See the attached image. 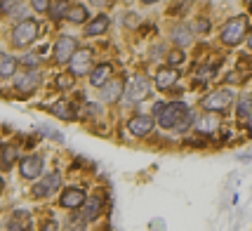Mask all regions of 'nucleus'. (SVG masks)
<instances>
[{
    "label": "nucleus",
    "mask_w": 252,
    "mask_h": 231,
    "mask_svg": "<svg viewBox=\"0 0 252 231\" xmlns=\"http://www.w3.org/2000/svg\"><path fill=\"white\" fill-rule=\"evenodd\" d=\"M59 203H62L64 208L76 210V208H80V205L85 203V194H83L80 189H76V187H68V189H64V194H62V198H59Z\"/></svg>",
    "instance_id": "nucleus-13"
},
{
    "label": "nucleus",
    "mask_w": 252,
    "mask_h": 231,
    "mask_svg": "<svg viewBox=\"0 0 252 231\" xmlns=\"http://www.w3.org/2000/svg\"><path fill=\"white\" fill-rule=\"evenodd\" d=\"M59 184H62V177H59V172H52V175H45L38 184H33V196L35 198H45L50 196L52 191H57L59 189Z\"/></svg>",
    "instance_id": "nucleus-7"
},
{
    "label": "nucleus",
    "mask_w": 252,
    "mask_h": 231,
    "mask_svg": "<svg viewBox=\"0 0 252 231\" xmlns=\"http://www.w3.org/2000/svg\"><path fill=\"white\" fill-rule=\"evenodd\" d=\"M99 212H101V198L99 196H90L88 205H85V212H83V220H94Z\"/></svg>",
    "instance_id": "nucleus-21"
},
{
    "label": "nucleus",
    "mask_w": 252,
    "mask_h": 231,
    "mask_svg": "<svg viewBox=\"0 0 252 231\" xmlns=\"http://www.w3.org/2000/svg\"><path fill=\"white\" fill-rule=\"evenodd\" d=\"M177 80H179V73H177L175 68H163V71L156 76V85L160 90H170Z\"/></svg>",
    "instance_id": "nucleus-16"
},
{
    "label": "nucleus",
    "mask_w": 252,
    "mask_h": 231,
    "mask_svg": "<svg viewBox=\"0 0 252 231\" xmlns=\"http://www.w3.org/2000/svg\"><path fill=\"white\" fill-rule=\"evenodd\" d=\"M38 83H40V73H38V71H31V68L19 73L17 80H14V85H17L19 92H33V90L38 88Z\"/></svg>",
    "instance_id": "nucleus-11"
},
{
    "label": "nucleus",
    "mask_w": 252,
    "mask_h": 231,
    "mask_svg": "<svg viewBox=\"0 0 252 231\" xmlns=\"http://www.w3.org/2000/svg\"><path fill=\"white\" fill-rule=\"evenodd\" d=\"M66 19L71 24H85L88 22V7L85 5H71V10L66 12Z\"/></svg>",
    "instance_id": "nucleus-20"
},
{
    "label": "nucleus",
    "mask_w": 252,
    "mask_h": 231,
    "mask_svg": "<svg viewBox=\"0 0 252 231\" xmlns=\"http://www.w3.org/2000/svg\"><path fill=\"white\" fill-rule=\"evenodd\" d=\"M231 101H233V95H231V90H215V92H210L208 97L203 99V109L205 111H224L231 106Z\"/></svg>",
    "instance_id": "nucleus-4"
},
{
    "label": "nucleus",
    "mask_w": 252,
    "mask_h": 231,
    "mask_svg": "<svg viewBox=\"0 0 252 231\" xmlns=\"http://www.w3.org/2000/svg\"><path fill=\"white\" fill-rule=\"evenodd\" d=\"M35 35H38V22H33V19H24L14 26V31H12V43L17 45V47H26L29 43L35 40Z\"/></svg>",
    "instance_id": "nucleus-2"
},
{
    "label": "nucleus",
    "mask_w": 252,
    "mask_h": 231,
    "mask_svg": "<svg viewBox=\"0 0 252 231\" xmlns=\"http://www.w3.org/2000/svg\"><path fill=\"white\" fill-rule=\"evenodd\" d=\"M52 113H55L57 118H64V121H71L73 116H76V109L68 104V101H57L55 106H52Z\"/></svg>",
    "instance_id": "nucleus-22"
},
{
    "label": "nucleus",
    "mask_w": 252,
    "mask_h": 231,
    "mask_svg": "<svg viewBox=\"0 0 252 231\" xmlns=\"http://www.w3.org/2000/svg\"><path fill=\"white\" fill-rule=\"evenodd\" d=\"M196 128L200 132H215L217 128H220V118L217 116H212V113H205V116H200V118H196Z\"/></svg>",
    "instance_id": "nucleus-19"
},
{
    "label": "nucleus",
    "mask_w": 252,
    "mask_h": 231,
    "mask_svg": "<svg viewBox=\"0 0 252 231\" xmlns=\"http://www.w3.org/2000/svg\"><path fill=\"white\" fill-rule=\"evenodd\" d=\"M187 116H189V106L182 104V101H170V104H158V106H156L158 125H160V128H167V130H175Z\"/></svg>",
    "instance_id": "nucleus-1"
},
{
    "label": "nucleus",
    "mask_w": 252,
    "mask_h": 231,
    "mask_svg": "<svg viewBox=\"0 0 252 231\" xmlns=\"http://www.w3.org/2000/svg\"><path fill=\"white\" fill-rule=\"evenodd\" d=\"M31 224H33L31 215H29L26 210H17L10 220H7V229L10 231H31Z\"/></svg>",
    "instance_id": "nucleus-14"
},
{
    "label": "nucleus",
    "mask_w": 252,
    "mask_h": 231,
    "mask_svg": "<svg viewBox=\"0 0 252 231\" xmlns=\"http://www.w3.org/2000/svg\"><path fill=\"white\" fill-rule=\"evenodd\" d=\"M92 2H94V5H101V2H104V0H92Z\"/></svg>",
    "instance_id": "nucleus-35"
},
{
    "label": "nucleus",
    "mask_w": 252,
    "mask_h": 231,
    "mask_svg": "<svg viewBox=\"0 0 252 231\" xmlns=\"http://www.w3.org/2000/svg\"><path fill=\"white\" fill-rule=\"evenodd\" d=\"M71 85H73V76L71 73H64V76L57 78V88L59 90H68Z\"/></svg>",
    "instance_id": "nucleus-28"
},
{
    "label": "nucleus",
    "mask_w": 252,
    "mask_h": 231,
    "mask_svg": "<svg viewBox=\"0 0 252 231\" xmlns=\"http://www.w3.org/2000/svg\"><path fill=\"white\" fill-rule=\"evenodd\" d=\"M17 0H2V5H0V10L5 12V14H14V10H17Z\"/></svg>",
    "instance_id": "nucleus-29"
},
{
    "label": "nucleus",
    "mask_w": 252,
    "mask_h": 231,
    "mask_svg": "<svg viewBox=\"0 0 252 231\" xmlns=\"http://www.w3.org/2000/svg\"><path fill=\"white\" fill-rule=\"evenodd\" d=\"M125 95V83L121 78H111L106 85H101V99L104 101H118Z\"/></svg>",
    "instance_id": "nucleus-10"
},
{
    "label": "nucleus",
    "mask_w": 252,
    "mask_h": 231,
    "mask_svg": "<svg viewBox=\"0 0 252 231\" xmlns=\"http://www.w3.org/2000/svg\"><path fill=\"white\" fill-rule=\"evenodd\" d=\"M248 43H250V47H252V33H250V38H248Z\"/></svg>",
    "instance_id": "nucleus-37"
},
{
    "label": "nucleus",
    "mask_w": 252,
    "mask_h": 231,
    "mask_svg": "<svg viewBox=\"0 0 252 231\" xmlns=\"http://www.w3.org/2000/svg\"><path fill=\"white\" fill-rule=\"evenodd\" d=\"M31 5H33V10L47 12V5H50V0H31Z\"/></svg>",
    "instance_id": "nucleus-30"
},
{
    "label": "nucleus",
    "mask_w": 252,
    "mask_h": 231,
    "mask_svg": "<svg viewBox=\"0 0 252 231\" xmlns=\"http://www.w3.org/2000/svg\"><path fill=\"white\" fill-rule=\"evenodd\" d=\"M149 90H151L149 78L134 76L130 83H127V88H125V97H127V101H142V99H146Z\"/></svg>",
    "instance_id": "nucleus-5"
},
{
    "label": "nucleus",
    "mask_w": 252,
    "mask_h": 231,
    "mask_svg": "<svg viewBox=\"0 0 252 231\" xmlns=\"http://www.w3.org/2000/svg\"><path fill=\"white\" fill-rule=\"evenodd\" d=\"M172 40L177 45H189L191 43V31H189L187 26H177L175 31H172Z\"/></svg>",
    "instance_id": "nucleus-25"
},
{
    "label": "nucleus",
    "mask_w": 252,
    "mask_h": 231,
    "mask_svg": "<svg viewBox=\"0 0 252 231\" xmlns=\"http://www.w3.org/2000/svg\"><path fill=\"white\" fill-rule=\"evenodd\" d=\"M71 73L73 76H85L90 73V66H92V52L90 50H76V55L71 57Z\"/></svg>",
    "instance_id": "nucleus-8"
},
{
    "label": "nucleus",
    "mask_w": 252,
    "mask_h": 231,
    "mask_svg": "<svg viewBox=\"0 0 252 231\" xmlns=\"http://www.w3.org/2000/svg\"><path fill=\"white\" fill-rule=\"evenodd\" d=\"M245 29H248L245 17H233V19L224 26V31H221V43L238 45L243 40V35H245Z\"/></svg>",
    "instance_id": "nucleus-3"
},
{
    "label": "nucleus",
    "mask_w": 252,
    "mask_h": 231,
    "mask_svg": "<svg viewBox=\"0 0 252 231\" xmlns=\"http://www.w3.org/2000/svg\"><path fill=\"white\" fill-rule=\"evenodd\" d=\"M76 50H78L76 40H73V38H68V35H62V38L57 40V45H55L57 64H68V62H71V57L76 55Z\"/></svg>",
    "instance_id": "nucleus-6"
},
{
    "label": "nucleus",
    "mask_w": 252,
    "mask_h": 231,
    "mask_svg": "<svg viewBox=\"0 0 252 231\" xmlns=\"http://www.w3.org/2000/svg\"><path fill=\"white\" fill-rule=\"evenodd\" d=\"M250 116H252V97H245V99H241V104H238V118L248 121Z\"/></svg>",
    "instance_id": "nucleus-26"
},
{
    "label": "nucleus",
    "mask_w": 252,
    "mask_h": 231,
    "mask_svg": "<svg viewBox=\"0 0 252 231\" xmlns=\"http://www.w3.org/2000/svg\"><path fill=\"white\" fill-rule=\"evenodd\" d=\"M2 187H5V184H2V179H0V194H2Z\"/></svg>",
    "instance_id": "nucleus-36"
},
{
    "label": "nucleus",
    "mask_w": 252,
    "mask_h": 231,
    "mask_svg": "<svg viewBox=\"0 0 252 231\" xmlns=\"http://www.w3.org/2000/svg\"><path fill=\"white\" fill-rule=\"evenodd\" d=\"M35 62H38V59H35V55H26V57H24V64H26V66H35Z\"/></svg>",
    "instance_id": "nucleus-32"
},
{
    "label": "nucleus",
    "mask_w": 252,
    "mask_h": 231,
    "mask_svg": "<svg viewBox=\"0 0 252 231\" xmlns=\"http://www.w3.org/2000/svg\"><path fill=\"white\" fill-rule=\"evenodd\" d=\"M248 128H250V132H252V116L248 118Z\"/></svg>",
    "instance_id": "nucleus-34"
},
{
    "label": "nucleus",
    "mask_w": 252,
    "mask_h": 231,
    "mask_svg": "<svg viewBox=\"0 0 252 231\" xmlns=\"http://www.w3.org/2000/svg\"><path fill=\"white\" fill-rule=\"evenodd\" d=\"M43 231H57V224H55V222H45Z\"/></svg>",
    "instance_id": "nucleus-33"
},
{
    "label": "nucleus",
    "mask_w": 252,
    "mask_h": 231,
    "mask_svg": "<svg viewBox=\"0 0 252 231\" xmlns=\"http://www.w3.org/2000/svg\"><path fill=\"white\" fill-rule=\"evenodd\" d=\"M198 31H200V33H208L210 31V22H208V19H200V22H198Z\"/></svg>",
    "instance_id": "nucleus-31"
},
{
    "label": "nucleus",
    "mask_w": 252,
    "mask_h": 231,
    "mask_svg": "<svg viewBox=\"0 0 252 231\" xmlns=\"http://www.w3.org/2000/svg\"><path fill=\"white\" fill-rule=\"evenodd\" d=\"M111 78V66L109 64H99L94 66L92 71H90V83L94 85V88H101V85H106Z\"/></svg>",
    "instance_id": "nucleus-15"
},
{
    "label": "nucleus",
    "mask_w": 252,
    "mask_h": 231,
    "mask_svg": "<svg viewBox=\"0 0 252 231\" xmlns=\"http://www.w3.org/2000/svg\"><path fill=\"white\" fill-rule=\"evenodd\" d=\"M144 2H156V0H144Z\"/></svg>",
    "instance_id": "nucleus-38"
},
{
    "label": "nucleus",
    "mask_w": 252,
    "mask_h": 231,
    "mask_svg": "<svg viewBox=\"0 0 252 231\" xmlns=\"http://www.w3.org/2000/svg\"><path fill=\"white\" fill-rule=\"evenodd\" d=\"M154 123L156 121L151 118V116H134L127 128H130V132L134 134V137H146L149 132L154 130Z\"/></svg>",
    "instance_id": "nucleus-12"
},
{
    "label": "nucleus",
    "mask_w": 252,
    "mask_h": 231,
    "mask_svg": "<svg viewBox=\"0 0 252 231\" xmlns=\"http://www.w3.org/2000/svg\"><path fill=\"white\" fill-rule=\"evenodd\" d=\"M14 71H17V59L0 52V76H14Z\"/></svg>",
    "instance_id": "nucleus-23"
},
{
    "label": "nucleus",
    "mask_w": 252,
    "mask_h": 231,
    "mask_svg": "<svg viewBox=\"0 0 252 231\" xmlns=\"http://www.w3.org/2000/svg\"><path fill=\"white\" fill-rule=\"evenodd\" d=\"M106 29H109V17H106V14H99V17L92 19V24L85 26V33H88V35H101Z\"/></svg>",
    "instance_id": "nucleus-18"
},
{
    "label": "nucleus",
    "mask_w": 252,
    "mask_h": 231,
    "mask_svg": "<svg viewBox=\"0 0 252 231\" xmlns=\"http://www.w3.org/2000/svg\"><path fill=\"white\" fill-rule=\"evenodd\" d=\"M22 175L26 179H35L43 175V158L40 156H24L22 158Z\"/></svg>",
    "instance_id": "nucleus-9"
},
{
    "label": "nucleus",
    "mask_w": 252,
    "mask_h": 231,
    "mask_svg": "<svg viewBox=\"0 0 252 231\" xmlns=\"http://www.w3.org/2000/svg\"><path fill=\"white\" fill-rule=\"evenodd\" d=\"M68 10H71L68 0H55V2H52V7H50V17H52L55 22H59L62 17H66V12Z\"/></svg>",
    "instance_id": "nucleus-24"
},
{
    "label": "nucleus",
    "mask_w": 252,
    "mask_h": 231,
    "mask_svg": "<svg viewBox=\"0 0 252 231\" xmlns=\"http://www.w3.org/2000/svg\"><path fill=\"white\" fill-rule=\"evenodd\" d=\"M17 161V149L10 144H0V170H10Z\"/></svg>",
    "instance_id": "nucleus-17"
},
{
    "label": "nucleus",
    "mask_w": 252,
    "mask_h": 231,
    "mask_svg": "<svg viewBox=\"0 0 252 231\" xmlns=\"http://www.w3.org/2000/svg\"><path fill=\"white\" fill-rule=\"evenodd\" d=\"M167 62H170V66L184 64V52H182V50H172V52L167 55Z\"/></svg>",
    "instance_id": "nucleus-27"
}]
</instances>
